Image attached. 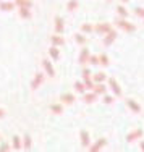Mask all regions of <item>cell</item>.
Instances as JSON below:
<instances>
[{"label": "cell", "instance_id": "cell-7", "mask_svg": "<svg viewBox=\"0 0 144 152\" xmlns=\"http://www.w3.org/2000/svg\"><path fill=\"white\" fill-rule=\"evenodd\" d=\"M144 134V131L143 129H134V131H131L129 134L126 136V141L128 142H133V141H136V139H139V137H143Z\"/></svg>", "mask_w": 144, "mask_h": 152}, {"label": "cell", "instance_id": "cell-11", "mask_svg": "<svg viewBox=\"0 0 144 152\" xmlns=\"http://www.w3.org/2000/svg\"><path fill=\"white\" fill-rule=\"evenodd\" d=\"M109 86L112 88V91H113V94H115V96H121V89H120V86H118V83L115 81L113 78H110V79H109Z\"/></svg>", "mask_w": 144, "mask_h": 152}, {"label": "cell", "instance_id": "cell-5", "mask_svg": "<svg viewBox=\"0 0 144 152\" xmlns=\"http://www.w3.org/2000/svg\"><path fill=\"white\" fill-rule=\"evenodd\" d=\"M117 36H118L117 31H115V29H110V31L105 34V37H104V45H110V44L115 41V39H117Z\"/></svg>", "mask_w": 144, "mask_h": 152}, {"label": "cell", "instance_id": "cell-31", "mask_svg": "<svg viewBox=\"0 0 144 152\" xmlns=\"http://www.w3.org/2000/svg\"><path fill=\"white\" fill-rule=\"evenodd\" d=\"M83 79H84V81H89V79H91V71L83 70Z\"/></svg>", "mask_w": 144, "mask_h": 152}, {"label": "cell", "instance_id": "cell-29", "mask_svg": "<svg viewBox=\"0 0 144 152\" xmlns=\"http://www.w3.org/2000/svg\"><path fill=\"white\" fill-rule=\"evenodd\" d=\"M13 149H21V147H23V146H21V139H20V137H18V136H13Z\"/></svg>", "mask_w": 144, "mask_h": 152}, {"label": "cell", "instance_id": "cell-32", "mask_svg": "<svg viewBox=\"0 0 144 152\" xmlns=\"http://www.w3.org/2000/svg\"><path fill=\"white\" fill-rule=\"evenodd\" d=\"M134 13L144 20V8H141V7H136V8H134Z\"/></svg>", "mask_w": 144, "mask_h": 152}, {"label": "cell", "instance_id": "cell-38", "mask_svg": "<svg viewBox=\"0 0 144 152\" xmlns=\"http://www.w3.org/2000/svg\"><path fill=\"white\" fill-rule=\"evenodd\" d=\"M121 2H123V3H128V0H121Z\"/></svg>", "mask_w": 144, "mask_h": 152}, {"label": "cell", "instance_id": "cell-35", "mask_svg": "<svg viewBox=\"0 0 144 152\" xmlns=\"http://www.w3.org/2000/svg\"><path fill=\"white\" fill-rule=\"evenodd\" d=\"M8 149H10V147L7 146V144H2V146H0V151H8Z\"/></svg>", "mask_w": 144, "mask_h": 152}, {"label": "cell", "instance_id": "cell-24", "mask_svg": "<svg viewBox=\"0 0 144 152\" xmlns=\"http://www.w3.org/2000/svg\"><path fill=\"white\" fill-rule=\"evenodd\" d=\"M78 0H70L68 2V5H67V8H68V12H76V8H78Z\"/></svg>", "mask_w": 144, "mask_h": 152}, {"label": "cell", "instance_id": "cell-23", "mask_svg": "<svg viewBox=\"0 0 144 152\" xmlns=\"http://www.w3.org/2000/svg\"><path fill=\"white\" fill-rule=\"evenodd\" d=\"M92 31H94V26H92L91 23H84V24H81V32L88 34V32H92Z\"/></svg>", "mask_w": 144, "mask_h": 152}, {"label": "cell", "instance_id": "cell-4", "mask_svg": "<svg viewBox=\"0 0 144 152\" xmlns=\"http://www.w3.org/2000/svg\"><path fill=\"white\" fill-rule=\"evenodd\" d=\"M105 144H107V139H105V137H100V139H97L94 144H91L89 151H91V152H97V151H100V149H102V147L105 146Z\"/></svg>", "mask_w": 144, "mask_h": 152}, {"label": "cell", "instance_id": "cell-26", "mask_svg": "<svg viewBox=\"0 0 144 152\" xmlns=\"http://www.w3.org/2000/svg\"><path fill=\"white\" fill-rule=\"evenodd\" d=\"M15 3H16L18 7H29V8L32 7V2H31V0H15Z\"/></svg>", "mask_w": 144, "mask_h": 152}, {"label": "cell", "instance_id": "cell-30", "mask_svg": "<svg viewBox=\"0 0 144 152\" xmlns=\"http://www.w3.org/2000/svg\"><path fill=\"white\" fill-rule=\"evenodd\" d=\"M92 78H94L96 83H104V81H105V75H104V73H97V75L92 76Z\"/></svg>", "mask_w": 144, "mask_h": 152}, {"label": "cell", "instance_id": "cell-14", "mask_svg": "<svg viewBox=\"0 0 144 152\" xmlns=\"http://www.w3.org/2000/svg\"><path fill=\"white\" fill-rule=\"evenodd\" d=\"M63 29H65V28H63V18L62 16H57L55 18V32H57V34H62Z\"/></svg>", "mask_w": 144, "mask_h": 152}, {"label": "cell", "instance_id": "cell-8", "mask_svg": "<svg viewBox=\"0 0 144 152\" xmlns=\"http://www.w3.org/2000/svg\"><path fill=\"white\" fill-rule=\"evenodd\" d=\"M42 66H44V70H45V73H47V76H50V78H52V76L55 75V70H53V65L50 63V60H44V61H42Z\"/></svg>", "mask_w": 144, "mask_h": 152}, {"label": "cell", "instance_id": "cell-2", "mask_svg": "<svg viewBox=\"0 0 144 152\" xmlns=\"http://www.w3.org/2000/svg\"><path fill=\"white\" fill-rule=\"evenodd\" d=\"M80 137H81V146L86 147V149H89V147H91V137H89V133L84 131V129H81Z\"/></svg>", "mask_w": 144, "mask_h": 152}, {"label": "cell", "instance_id": "cell-15", "mask_svg": "<svg viewBox=\"0 0 144 152\" xmlns=\"http://www.w3.org/2000/svg\"><path fill=\"white\" fill-rule=\"evenodd\" d=\"M126 105L131 108V110L134 112V113H139V112H141V107H139V104H138V102H134L133 99H126Z\"/></svg>", "mask_w": 144, "mask_h": 152}, {"label": "cell", "instance_id": "cell-9", "mask_svg": "<svg viewBox=\"0 0 144 152\" xmlns=\"http://www.w3.org/2000/svg\"><path fill=\"white\" fill-rule=\"evenodd\" d=\"M89 57H91V52H89V49H83L81 53H80V63H81V65L89 63Z\"/></svg>", "mask_w": 144, "mask_h": 152}, {"label": "cell", "instance_id": "cell-25", "mask_svg": "<svg viewBox=\"0 0 144 152\" xmlns=\"http://www.w3.org/2000/svg\"><path fill=\"white\" fill-rule=\"evenodd\" d=\"M50 110H52L53 113L60 115L63 112V107H62V104H53V105H50Z\"/></svg>", "mask_w": 144, "mask_h": 152}, {"label": "cell", "instance_id": "cell-17", "mask_svg": "<svg viewBox=\"0 0 144 152\" xmlns=\"http://www.w3.org/2000/svg\"><path fill=\"white\" fill-rule=\"evenodd\" d=\"M15 5H16L15 2H0V10H3V12H12L15 8Z\"/></svg>", "mask_w": 144, "mask_h": 152}, {"label": "cell", "instance_id": "cell-1", "mask_svg": "<svg viewBox=\"0 0 144 152\" xmlns=\"http://www.w3.org/2000/svg\"><path fill=\"white\" fill-rule=\"evenodd\" d=\"M115 24H117L120 29H123V31H126V32H133V31L136 29V26L133 23H129V21H126V18H120V20H118Z\"/></svg>", "mask_w": 144, "mask_h": 152}, {"label": "cell", "instance_id": "cell-28", "mask_svg": "<svg viewBox=\"0 0 144 152\" xmlns=\"http://www.w3.org/2000/svg\"><path fill=\"white\" fill-rule=\"evenodd\" d=\"M99 60H100V65H102V66H109V55H107V53L99 55Z\"/></svg>", "mask_w": 144, "mask_h": 152}, {"label": "cell", "instance_id": "cell-12", "mask_svg": "<svg viewBox=\"0 0 144 152\" xmlns=\"http://www.w3.org/2000/svg\"><path fill=\"white\" fill-rule=\"evenodd\" d=\"M18 12H20V16L23 18V20L31 18V8L29 7H18Z\"/></svg>", "mask_w": 144, "mask_h": 152}, {"label": "cell", "instance_id": "cell-22", "mask_svg": "<svg viewBox=\"0 0 144 152\" xmlns=\"http://www.w3.org/2000/svg\"><path fill=\"white\" fill-rule=\"evenodd\" d=\"M73 37H75V41H76L78 44H81V45L86 44V41H88V39L84 37V32H78V34H75Z\"/></svg>", "mask_w": 144, "mask_h": 152}, {"label": "cell", "instance_id": "cell-10", "mask_svg": "<svg viewBox=\"0 0 144 152\" xmlns=\"http://www.w3.org/2000/svg\"><path fill=\"white\" fill-rule=\"evenodd\" d=\"M83 100H84L86 104H92V102H96L97 100V94L92 91V92H88V94H83Z\"/></svg>", "mask_w": 144, "mask_h": 152}, {"label": "cell", "instance_id": "cell-19", "mask_svg": "<svg viewBox=\"0 0 144 152\" xmlns=\"http://www.w3.org/2000/svg\"><path fill=\"white\" fill-rule=\"evenodd\" d=\"M86 89H88V88H86V84L83 81H76V83H75V91H76L78 94H84Z\"/></svg>", "mask_w": 144, "mask_h": 152}, {"label": "cell", "instance_id": "cell-37", "mask_svg": "<svg viewBox=\"0 0 144 152\" xmlns=\"http://www.w3.org/2000/svg\"><path fill=\"white\" fill-rule=\"evenodd\" d=\"M139 147H141V151H144V141H141V144H139Z\"/></svg>", "mask_w": 144, "mask_h": 152}, {"label": "cell", "instance_id": "cell-13", "mask_svg": "<svg viewBox=\"0 0 144 152\" xmlns=\"http://www.w3.org/2000/svg\"><path fill=\"white\" fill-rule=\"evenodd\" d=\"M50 41H52V45H57V47H58V45H63V44H65V39H63L60 34H57V32L52 36V37H50Z\"/></svg>", "mask_w": 144, "mask_h": 152}, {"label": "cell", "instance_id": "cell-21", "mask_svg": "<svg viewBox=\"0 0 144 152\" xmlns=\"http://www.w3.org/2000/svg\"><path fill=\"white\" fill-rule=\"evenodd\" d=\"M31 144H32V141H31V136H29V134H26V136L23 137V149H24V151L31 149Z\"/></svg>", "mask_w": 144, "mask_h": 152}, {"label": "cell", "instance_id": "cell-6", "mask_svg": "<svg viewBox=\"0 0 144 152\" xmlns=\"http://www.w3.org/2000/svg\"><path fill=\"white\" fill-rule=\"evenodd\" d=\"M110 29H112V26H110L109 23H99V24L94 28V31L97 32V34H107Z\"/></svg>", "mask_w": 144, "mask_h": 152}, {"label": "cell", "instance_id": "cell-39", "mask_svg": "<svg viewBox=\"0 0 144 152\" xmlns=\"http://www.w3.org/2000/svg\"><path fill=\"white\" fill-rule=\"evenodd\" d=\"M107 2H110V0H107Z\"/></svg>", "mask_w": 144, "mask_h": 152}, {"label": "cell", "instance_id": "cell-18", "mask_svg": "<svg viewBox=\"0 0 144 152\" xmlns=\"http://www.w3.org/2000/svg\"><path fill=\"white\" fill-rule=\"evenodd\" d=\"M49 55H50V58L52 60H58L60 58V52H58V47L57 45H52L49 49Z\"/></svg>", "mask_w": 144, "mask_h": 152}, {"label": "cell", "instance_id": "cell-36", "mask_svg": "<svg viewBox=\"0 0 144 152\" xmlns=\"http://www.w3.org/2000/svg\"><path fill=\"white\" fill-rule=\"evenodd\" d=\"M2 117H5V110H3V108H0V118Z\"/></svg>", "mask_w": 144, "mask_h": 152}, {"label": "cell", "instance_id": "cell-20", "mask_svg": "<svg viewBox=\"0 0 144 152\" xmlns=\"http://www.w3.org/2000/svg\"><path fill=\"white\" fill-rule=\"evenodd\" d=\"M92 91H94L96 94H105L107 88L102 84V83H96V84H94V88H92Z\"/></svg>", "mask_w": 144, "mask_h": 152}, {"label": "cell", "instance_id": "cell-33", "mask_svg": "<svg viewBox=\"0 0 144 152\" xmlns=\"http://www.w3.org/2000/svg\"><path fill=\"white\" fill-rule=\"evenodd\" d=\"M89 63H91V65H100L99 57H89Z\"/></svg>", "mask_w": 144, "mask_h": 152}, {"label": "cell", "instance_id": "cell-27", "mask_svg": "<svg viewBox=\"0 0 144 152\" xmlns=\"http://www.w3.org/2000/svg\"><path fill=\"white\" fill-rule=\"evenodd\" d=\"M117 13H118V15H120L121 18H128L126 8H125V7H121V5H118V7H117Z\"/></svg>", "mask_w": 144, "mask_h": 152}, {"label": "cell", "instance_id": "cell-34", "mask_svg": "<svg viewBox=\"0 0 144 152\" xmlns=\"http://www.w3.org/2000/svg\"><path fill=\"white\" fill-rule=\"evenodd\" d=\"M112 102H113L112 96H104V104H112Z\"/></svg>", "mask_w": 144, "mask_h": 152}, {"label": "cell", "instance_id": "cell-16", "mask_svg": "<svg viewBox=\"0 0 144 152\" xmlns=\"http://www.w3.org/2000/svg\"><path fill=\"white\" fill-rule=\"evenodd\" d=\"M60 102H63V104H73L75 102V96H73V94H70V92H65V94H62V97H60Z\"/></svg>", "mask_w": 144, "mask_h": 152}, {"label": "cell", "instance_id": "cell-3", "mask_svg": "<svg viewBox=\"0 0 144 152\" xmlns=\"http://www.w3.org/2000/svg\"><path fill=\"white\" fill-rule=\"evenodd\" d=\"M42 83H44V75H42V73H36L34 79H32V83H31V89H32V91L39 89V86H41Z\"/></svg>", "mask_w": 144, "mask_h": 152}]
</instances>
